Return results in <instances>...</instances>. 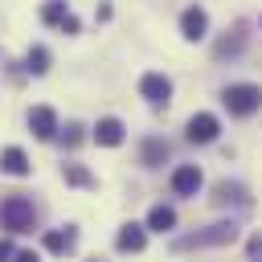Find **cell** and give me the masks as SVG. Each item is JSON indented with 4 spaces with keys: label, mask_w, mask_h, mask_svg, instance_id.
<instances>
[{
    "label": "cell",
    "mask_w": 262,
    "mask_h": 262,
    "mask_svg": "<svg viewBox=\"0 0 262 262\" xmlns=\"http://www.w3.org/2000/svg\"><path fill=\"white\" fill-rule=\"evenodd\" d=\"M33 217H37V209H33L29 196L12 192V196L0 201V229L4 233H29L33 229Z\"/></svg>",
    "instance_id": "6da1fadb"
},
{
    "label": "cell",
    "mask_w": 262,
    "mask_h": 262,
    "mask_svg": "<svg viewBox=\"0 0 262 262\" xmlns=\"http://www.w3.org/2000/svg\"><path fill=\"white\" fill-rule=\"evenodd\" d=\"M221 102H225V111H229V115L246 119V115L262 111V86H254V82H233V86H225V90H221Z\"/></svg>",
    "instance_id": "7a4b0ae2"
},
{
    "label": "cell",
    "mask_w": 262,
    "mask_h": 262,
    "mask_svg": "<svg viewBox=\"0 0 262 262\" xmlns=\"http://www.w3.org/2000/svg\"><path fill=\"white\" fill-rule=\"evenodd\" d=\"M229 242H237V225L233 221H217L209 229H196V233L180 237L176 250H205V246H229Z\"/></svg>",
    "instance_id": "3957f363"
},
{
    "label": "cell",
    "mask_w": 262,
    "mask_h": 262,
    "mask_svg": "<svg viewBox=\"0 0 262 262\" xmlns=\"http://www.w3.org/2000/svg\"><path fill=\"white\" fill-rule=\"evenodd\" d=\"M184 135H188V143H213V139L221 135V119L209 115V111H196V115L184 123Z\"/></svg>",
    "instance_id": "277c9868"
},
{
    "label": "cell",
    "mask_w": 262,
    "mask_h": 262,
    "mask_svg": "<svg viewBox=\"0 0 262 262\" xmlns=\"http://www.w3.org/2000/svg\"><path fill=\"white\" fill-rule=\"evenodd\" d=\"M139 98H147L151 106H168V98H172V78L168 74H143L139 78Z\"/></svg>",
    "instance_id": "5b68a950"
},
{
    "label": "cell",
    "mask_w": 262,
    "mask_h": 262,
    "mask_svg": "<svg viewBox=\"0 0 262 262\" xmlns=\"http://www.w3.org/2000/svg\"><path fill=\"white\" fill-rule=\"evenodd\" d=\"M180 37H184V41H205V37H209V12H205L201 4H188V8L180 12Z\"/></svg>",
    "instance_id": "8992f818"
},
{
    "label": "cell",
    "mask_w": 262,
    "mask_h": 262,
    "mask_svg": "<svg viewBox=\"0 0 262 262\" xmlns=\"http://www.w3.org/2000/svg\"><path fill=\"white\" fill-rule=\"evenodd\" d=\"M29 131L49 143V139L61 131V127H57V111H53V106H29Z\"/></svg>",
    "instance_id": "52a82bcc"
},
{
    "label": "cell",
    "mask_w": 262,
    "mask_h": 262,
    "mask_svg": "<svg viewBox=\"0 0 262 262\" xmlns=\"http://www.w3.org/2000/svg\"><path fill=\"white\" fill-rule=\"evenodd\" d=\"M123 135H127V127H123V119H115V115H102V119L94 123V131H90V139H94L98 147H119Z\"/></svg>",
    "instance_id": "ba28073f"
},
{
    "label": "cell",
    "mask_w": 262,
    "mask_h": 262,
    "mask_svg": "<svg viewBox=\"0 0 262 262\" xmlns=\"http://www.w3.org/2000/svg\"><path fill=\"white\" fill-rule=\"evenodd\" d=\"M201 184H205V176H201L196 164H180V168L172 172V192H176V196H196Z\"/></svg>",
    "instance_id": "9c48e42d"
},
{
    "label": "cell",
    "mask_w": 262,
    "mask_h": 262,
    "mask_svg": "<svg viewBox=\"0 0 262 262\" xmlns=\"http://www.w3.org/2000/svg\"><path fill=\"white\" fill-rule=\"evenodd\" d=\"M74 246H78V229H74V225L45 229V250H49V254H74Z\"/></svg>",
    "instance_id": "30bf717a"
},
{
    "label": "cell",
    "mask_w": 262,
    "mask_h": 262,
    "mask_svg": "<svg viewBox=\"0 0 262 262\" xmlns=\"http://www.w3.org/2000/svg\"><path fill=\"white\" fill-rule=\"evenodd\" d=\"M0 172H4V176H29L33 164H29L25 147H4V151H0Z\"/></svg>",
    "instance_id": "8fae6325"
},
{
    "label": "cell",
    "mask_w": 262,
    "mask_h": 262,
    "mask_svg": "<svg viewBox=\"0 0 262 262\" xmlns=\"http://www.w3.org/2000/svg\"><path fill=\"white\" fill-rule=\"evenodd\" d=\"M115 246H119L123 254H139V250L147 246V229H143V225H135V221H127V225L119 229V237H115Z\"/></svg>",
    "instance_id": "7c38bea8"
},
{
    "label": "cell",
    "mask_w": 262,
    "mask_h": 262,
    "mask_svg": "<svg viewBox=\"0 0 262 262\" xmlns=\"http://www.w3.org/2000/svg\"><path fill=\"white\" fill-rule=\"evenodd\" d=\"M61 180L66 184H74V188H98V176L90 172V168H82V164H61Z\"/></svg>",
    "instance_id": "4fadbf2b"
},
{
    "label": "cell",
    "mask_w": 262,
    "mask_h": 262,
    "mask_svg": "<svg viewBox=\"0 0 262 262\" xmlns=\"http://www.w3.org/2000/svg\"><path fill=\"white\" fill-rule=\"evenodd\" d=\"M49 61H53V57H49V49H45V45H29V53H25V61H20V66H25V74L41 78V74H49Z\"/></svg>",
    "instance_id": "5bb4252c"
},
{
    "label": "cell",
    "mask_w": 262,
    "mask_h": 262,
    "mask_svg": "<svg viewBox=\"0 0 262 262\" xmlns=\"http://www.w3.org/2000/svg\"><path fill=\"white\" fill-rule=\"evenodd\" d=\"M139 160H143V168L164 164V160H168V143H164V139H156V135H147V139L139 143Z\"/></svg>",
    "instance_id": "9a60e30c"
},
{
    "label": "cell",
    "mask_w": 262,
    "mask_h": 262,
    "mask_svg": "<svg viewBox=\"0 0 262 262\" xmlns=\"http://www.w3.org/2000/svg\"><path fill=\"white\" fill-rule=\"evenodd\" d=\"M143 229H156V233L176 229V209H172V205H151V213H147V225H143Z\"/></svg>",
    "instance_id": "2e32d148"
},
{
    "label": "cell",
    "mask_w": 262,
    "mask_h": 262,
    "mask_svg": "<svg viewBox=\"0 0 262 262\" xmlns=\"http://www.w3.org/2000/svg\"><path fill=\"white\" fill-rule=\"evenodd\" d=\"M213 201H217V205H246V188H242V184L221 180V184L213 188Z\"/></svg>",
    "instance_id": "e0dca14e"
},
{
    "label": "cell",
    "mask_w": 262,
    "mask_h": 262,
    "mask_svg": "<svg viewBox=\"0 0 262 262\" xmlns=\"http://www.w3.org/2000/svg\"><path fill=\"white\" fill-rule=\"evenodd\" d=\"M66 16H70V4H66V0H45V8H41V20H45V25L57 29Z\"/></svg>",
    "instance_id": "ac0fdd59"
},
{
    "label": "cell",
    "mask_w": 262,
    "mask_h": 262,
    "mask_svg": "<svg viewBox=\"0 0 262 262\" xmlns=\"http://www.w3.org/2000/svg\"><path fill=\"white\" fill-rule=\"evenodd\" d=\"M82 131H86L82 123H66V127H61V143H66V147H78V143H82Z\"/></svg>",
    "instance_id": "d6986e66"
},
{
    "label": "cell",
    "mask_w": 262,
    "mask_h": 262,
    "mask_svg": "<svg viewBox=\"0 0 262 262\" xmlns=\"http://www.w3.org/2000/svg\"><path fill=\"white\" fill-rule=\"evenodd\" d=\"M242 37H225V41H217V57H229V53H242Z\"/></svg>",
    "instance_id": "ffe728a7"
},
{
    "label": "cell",
    "mask_w": 262,
    "mask_h": 262,
    "mask_svg": "<svg viewBox=\"0 0 262 262\" xmlns=\"http://www.w3.org/2000/svg\"><path fill=\"white\" fill-rule=\"evenodd\" d=\"M57 29H61V33H70V37H74V33H78V29H82V25H78V16H74V12H70V16H66V20H61V25H57Z\"/></svg>",
    "instance_id": "44dd1931"
},
{
    "label": "cell",
    "mask_w": 262,
    "mask_h": 262,
    "mask_svg": "<svg viewBox=\"0 0 262 262\" xmlns=\"http://www.w3.org/2000/svg\"><path fill=\"white\" fill-rule=\"evenodd\" d=\"M12 254H16V250H12V242H8V237H0V262H12Z\"/></svg>",
    "instance_id": "7402d4cb"
},
{
    "label": "cell",
    "mask_w": 262,
    "mask_h": 262,
    "mask_svg": "<svg viewBox=\"0 0 262 262\" xmlns=\"http://www.w3.org/2000/svg\"><path fill=\"white\" fill-rule=\"evenodd\" d=\"M12 262H41V258H37L33 250H16V254H12Z\"/></svg>",
    "instance_id": "603a6c76"
},
{
    "label": "cell",
    "mask_w": 262,
    "mask_h": 262,
    "mask_svg": "<svg viewBox=\"0 0 262 262\" xmlns=\"http://www.w3.org/2000/svg\"><path fill=\"white\" fill-rule=\"evenodd\" d=\"M90 262H102V258H90Z\"/></svg>",
    "instance_id": "cb8c5ba5"
}]
</instances>
